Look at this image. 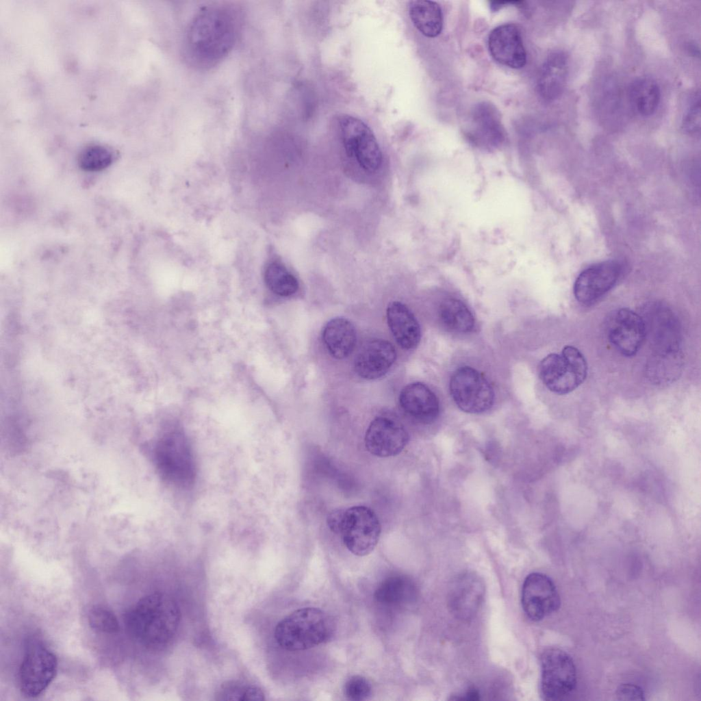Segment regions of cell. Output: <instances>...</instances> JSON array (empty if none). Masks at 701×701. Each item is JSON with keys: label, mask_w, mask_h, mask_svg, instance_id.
Wrapping results in <instances>:
<instances>
[{"label": "cell", "mask_w": 701, "mask_h": 701, "mask_svg": "<svg viewBox=\"0 0 701 701\" xmlns=\"http://www.w3.org/2000/svg\"><path fill=\"white\" fill-rule=\"evenodd\" d=\"M541 691L544 700H562L576 685V670L572 658L558 648L546 650L541 657Z\"/></svg>", "instance_id": "ba28073f"}, {"label": "cell", "mask_w": 701, "mask_h": 701, "mask_svg": "<svg viewBox=\"0 0 701 701\" xmlns=\"http://www.w3.org/2000/svg\"><path fill=\"white\" fill-rule=\"evenodd\" d=\"M450 391L457 405L470 413H482L493 405L494 392L487 379L470 366L456 370L451 376Z\"/></svg>", "instance_id": "9c48e42d"}, {"label": "cell", "mask_w": 701, "mask_h": 701, "mask_svg": "<svg viewBox=\"0 0 701 701\" xmlns=\"http://www.w3.org/2000/svg\"><path fill=\"white\" fill-rule=\"evenodd\" d=\"M88 622L93 629L104 633H115L119 628L118 621L114 613L101 606H95L90 609Z\"/></svg>", "instance_id": "4dcf8cb0"}, {"label": "cell", "mask_w": 701, "mask_h": 701, "mask_svg": "<svg viewBox=\"0 0 701 701\" xmlns=\"http://www.w3.org/2000/svg\"><path fill=\"white\" fill-rule=\"evenodd\" d=\"M611 344L622 355L631 357L639 351L647 334L644 319L634 311L621 308L612 311L606 322Z\"/></svg>", "instance_id": "30bf717a"}, {"label": "cell", "mask_w": 701, "mask_h": 701, "mask_svg": "<svg viewBox=\"0 0 701 701\" xmlns=\"http://www.w3.org/2000/svg\"><path fill=\"white\" fill-rule=\"evenodd\" d=\"M344 691L348 700L361 701L366 700L370 696L372 687L366 678L353 676L346 682Z\"/></svg>", "instance_id": "1f68e13d"}, {"label": "cell", "mask_w": 701, "mask_h": 701, "mask_svg": "<svg viewBox=\"0 0 701 701\" xmlns=\"http://www.w3.org/2000/svg\"><path fill=\"white\" fill-rule=\"evenodd\" d=\"M153 452L154 463L163 479L183 488L194 483L196 474L194 455L181 429L173 426L162 432Z\"/></svg>", "instance_id": "3957f363"}, {"label": "cell", "mask_w": 701, "mask_h": 701, "mask_svg": "<svg viewBox=\"0 0 701 701\" xmlns=\"http://www.w3.org/2000/svg\"><path fill=\"white\" fill-rule=\"evenodd\" d=\"M485 595L483 580L473 572H463L451 582L447 595L451 613L461 620H469L478 613Z\"/></svg>", "instance_id": "9a60e30c"}, {"label": "cell", "mask_w": 701, "mask_h": 701, "mask_svg": "<svg viewBox=\"0 0 701 701\" xmlns=\"http://www.w3.org/2000/svg\"><path fill=\"white\" fill-rule=\"evenodd\" d=\"M621 271L620 264L613 260L600 262L586 268L575 281L576 299L583 305L593 304L615 285Z\"/></svg>", "instance_id": "5bb4252c"}, {"label": "cell", "mask_w": 701, "mask_h": 701, "mask_svg": "<svg viewBox=\"0 0 701 701\" xmlns=\"http://www.w3.org/2000/svg\"><path fill=\"white\" fill-rule=\"evenodd\" d=\"M539 373L545 386L558 394H568L581 385L587 377V361L573 346H565L561 354L551 353L540 362Z\"/></svg>", "instance_id": "5b68a950"}, {"label": "cell", "mask_w": 701, "mask_h": 701, "mask_svg": "<svg viewBox=\"0 0 701 701\" xmlns=\"http://www.w3.org/2000/svg\"><path fill=\"white\" fill-rule=\"evenodd\" d=\"M381 527L375 513L366 506H354L344 510L339 534L353 554L365 556L376 547Z\"/></svg>", "instance_id": "52a82bcc"}, {"label": "cell", "mask_w": 701, "mask_h": 701, "mask_svg": "<svg viewBox=\"0 0 701 701\" xmlns=\"http://www.w3.org/2000/svg\"><path fill=\"white\" fill-rule=\"evenodd\" d=\"M466 137L475 146L492 150L502 145L505 130L496 106L482 101L472 110L466 131Z\"/></svg>", "instance_id": "4fadbf2b"}, {"label": "cell", "mask_w": 701, "mask_h": 701, "mask_svg": "<svg viewBox=\"0 0 701 701\" xmlns=\"http://www.w3.org/2000/svg\"><path fill=\"white\" fill-rule=\"evenodd\" d=\"M181 619L176 601L163 593H153L140 599L125 617L129 633L146 648L157 649L175 635Z\"/></svg>", "instance_id": "7a4b0ae2"}, {"label": "cell", "mask_w": 701, "mask_h": 701, "mask_svg": "<svg viewBox=\"0 0 701 701\" xmlns=\"http://www.w3.org/2000/svg\"><path fill=\"white\" fill-rule=\"evenodd\" d=\"M115 159V151L110 147L98 144L84 147L79 153L77 161L81 168L86 171L97 172L111 165Z\"/></svg>", "instance_id": "f1b7e54d"}, {"label": "cell", "mask_w": 701, "mask_h": 701, "mask_svg": "<svg viewBox=\"0 0 701 701\" xmlns=\"http://www.w3.org/2000/svg\"><path fill=\"white\" fill-rule=\"evenodd\" d=\"M322 336L327 350L338 359L348 357L353 350L357 341L354 326L348 320L341 317L329 321L323 329Z\"/></svg>", "instance_id": "603a6c76"}, {"label": "cell", "mask_w": 701, "mask_h": 701, "mask_svg": "<svg viewBox=\"0 0 701 701\" xmlns=\"http://www.w3.org/2000/svg\"><path fill=\"white\" fill-rule=\"evenodd\" d=\"M617 698L620 700H644L642 689L634 684L624 683L618 686L616 690Z\"/></svg>", "instance_id": "836d02e7"}, {"label": "cell", "mask_w": 701, "mask_h": 701, "mask_svg": "<svg viewBox=\"0 0 701 701\" xmlns=\"http://www.w3.org/2000/svg\"><path fill=\"white\" fill-rule=\"evenodd\" d=\"M439 317L442 322L449 329L468 333L474 326V318L467 306L455 298L445 299L439 307Z\"/></svg>", "instance_id": "4316f807"}, {"label": "cell", "mask_w": 701, "mask_h": 701, "mask_svg": "<svg viewBox=\"0 0 701 701\" xmlns=\"http://www.w3.org/2000/svg\"><path fill=\"white\" fill-rule=\"evenodd\" d=\"M264 278L268 288L279 296H290L298 288V283L294 276L278 262L271 263L267 266Z\"/></svg>", "instance_id": "83f0119b"}, {"label": "cell", "mask_w": 701, "mask_h": 701, "mask_svg": "<svg viewBox=\"0 0 701 701\" xmlns=\"http://www.w3.org/2000/svg\"><path fill=\"white\" fill-rule=\"evenodd\" d=\"M487 44L492 57L499 64L511 68H520L526 64V52L516 25L507 23L495 27L489 35Z\"/></svg>", "instance_id": "e0dca14e"}, {"label": "cell", "mask_w": 701, "mask_h": 701, "mask_svg": "<svg viewBox=\"0 0 701 701\" xmlns=\"http://www.w3.org/2000/svg\"><path fill=\"white\" fill-rule=\"evenodd\" d=\"M389 327L398 344L404 349L416 348L421 332L418 322L410 309L398 301L390 303L386 311Z\"/></svg>", "instance_id": "7402d4cb"}, {"label": "cell", "mask_w": 701, "mask_h": 701, "mask_svg": "<svg viewBox=\"0 0 701 701\" xmlns=\"http://www.w3.org/2000/svg\"><path fill=\"white\" fill-rule=\"evenodd\" d=\"M568 75V60L561 51L551 52L539 70L537 91L546 102H552L563 94Z\"/></svg>", "instance_id": "ffe728a7"}, {"label": "cell", "mask_w": 701, "mask_h": 701, "mask_svg": "<svg viewBox=\"0 0 701 701\" xmlns=\"http://www.w3.org/2000/svg\"><path fill=\"white\" fill-rule=\"evenodd\" d=\"M650 332L652 353L651 357H668L682 355L678 322L667 309H653L650 318Z\"/></svg>", "instance_id": "ac0fdd59"}, {"label": "cell", "mask_w": 701, "mask_h": 701, "mask_svg": "<svg viewBox=\"0 0 701 701\" xmlns=\"http://www.w3.org/2000/svg\"><path fill=\"white\" fill-rule=\"evenodd\" d=\"M628 99L631 107L637 114L643 117L650 116L654 113L659 104L660 88L652 79L638 78L629 86Z\"/></svg>", "instance_id": "cb8c5ba5"}, {"label": "cell", "mask_w": 701, "mask_h": 701, "mask_svg": "<svg viewBox=\"0 0 701 701\" xmlns=\"http://www.w3.org/2000/svg\"><path fill=\"white\" fill-rule=\"evenodd\" d=\"M344 509L335 510L331 512L327 517V524L329 528L334 533L339 534L342 526Z\"/></svg>", "instance_id": "e575fe53"}, {"label": "cell", "mask_w": 701, "mask_h": 701, "mask_svg": "<svg viewBox=\"0 0 701 701\" xmlns=\"http://www.w3.org/2000/svg\"><path fill=\"white\" fill-rule=\"evenodd\" d=\"M218 700H263L264 694L258 687L242 686L233 683L224 685L218 693Z\"/></svg>", "instance_id": "f546056e"}, {"label": "cell", "mask_w": 701, "mask_h": 701, "mask_svg": "<svg viewBox=\"0 0 701 701\" xmlns=\"http://www.w3.org/2000/svg\"><path fill=\"white\" fill-rule=\"evenodd\" d=\"M560 597L555 585L546 574L534 572L526 576L522 585V606L526 616L539 621L556 611Z\"/></svg>", "instance_id": "7c38bea8"}, {"label": "cell", "mask_w": 701, "mask_h": 701, "mask_svg": "<svg viewBox=\"0 0 701 701\" xmlns=\"http://www.w3.org/2000/svg\"><path fill=\"white\" fill-rule=\"evenodd\" d=\"M405 426L392 418L379 416L370 424L365 435V446L372 455L380 457L398 455L409 442Z\"/></svg>", "instance_id": "2e32d148"}, {"label": "cell", "mask_w": 701, "mask_h": 701, "mask_svg": "<svg viewBox=\"0 0 701 701\" xmlns=\"http://www.w3.org/2000/svg\"><path fill=\"white\" fill-rule=\"evenodd\" d=\"M399 403L410 417L422 423H431L439 415V404L435 394L424 384L411 383L401 390Z\"/></svg>", "instance_id": "44dd1931"}, {"label": "cell", "mask_w": 701, "mask_h": 701, "mask_svg": "<svg viewBox=\"0 0 701 701\" xmlns=\"http://www.w3.org/2000/svg\"><path fill=\"white\" fill-rule=\"evenodd\" d=\"M456 700H480V694L479 691L474 689H469L460 697H457Z\"/></svg>", "instance_id": "d590c367"}, {"label": "cell", "mask_w": 701, "mask_h": 701, "mask_svg": "<svg viewBox=\"0 0 701 701\" xmlns=\"http://www.w3.org/2000/svg\"><path fill=\"white\" fill-rule=\"evenodd\" d=\"M374 596L375 600L383 604H405L416 600L417 589L409 578L396 575L383 581L376 589Z\"/></svg>", "instance_id": "484cf974"}, {"label": "cell", "mask_w": 701, "mask_h": 701, "mask_svg": "<svg viewBox=\"0 0 701 701\" xmlns=\"http://www.w3.org/2000/svg\"><path fill=\"white\" fill-rule=\"evenodd\" d=\"M243 22L242 10L229 2L202 6L192 17L184 33L185 60L197 69H209L224 60L235 47Z\"/></svg>", "instance_id": "6da1fadb"}, {"label": "cell", "mask_w": 701, "mask_h": 701, "mask_svg": "<svg viewBox=\"0 0 701 701\" xmlns=\"http://www.w3.org/2000/svg\"><path fill=\"white\" fill-rule=\"evenodd\" d=\"M409 14L416 28L428 38L440 34L443 27V15L439 5L431 1H411Z\"/></svg>", "instance_id": "d4e9b609"}, {"label": "cell", "mask_w": 701, "mask_h": 701, "mask_svg": "<svg viewBox=\"0 0 701 701\" xmlns=\"http://www.w3.org/2000/svg\"><path fill=\"white\" fill-rule=\"evenodd\" d=\"M684 130L691 135L700 131V97L698 92L692 101L683 119Z\"/></svg>", "instance_id": "d6a6232c"}, {"label": "cell", "mask_w": 701, "mask_h": 701, "mask_svg": "<svg viewBox=\"0 0 701 701\" xmlns=\"http://www.w3.org/2000/svg\"><path fill=\"white\" fill-rule=\"evenodd\" d=\"M57 667V659L50 650L42 646L31 648L19 669L21 692L29 698L40 696L55 678Z\"/></svg>", "instance_id": "8fae6325"}, {"label": "cell", "mask_w": 701, "mask_h": 701, "mask_svg": "<svg viewBox=\"0 0 701 701\" xmlns=\"http://www.w3.org/2000/svg\"><path fill=\"white\" fill-rule=\"evenodd\" d=\"M337 122L347 155L354 157L366 170H377L382 162V153L370 128L361 119L348 114L340 116Z\"/></svg>", "instance_id": "8992f818"}, {"label": "cell", "mask_w": 701, "mask_h": 701, "mask_svg": "<svg viewBox=\"0 0 701 701\" xmlns=\"http://www.w3.org/2000/svg\"><path fill=\"white\" fill-rule=\"evenodd\" d=\"M392 344L383 339L367 342L359 350L354 362L356 373L365 379H376L385 375L396 360Z\"/></svg>", "instance_id": "d6986e66"}, {"label": "cell", "mask_w": 701, "mask_h": 701, "mask_svg": "<svg viewBox=\"0 0 701 701\" xmlns=\"http://www.w3.org/2000/svg\"><path fill=\"white\" fill-rule=\"evenodd\" d=\"M333 630V622L324 611L315 607H305L282 619L277 624L274 635L282 648L301 651L327 641Z\"/></svg>", "instance_id": "277c9868"}]
</instances>
